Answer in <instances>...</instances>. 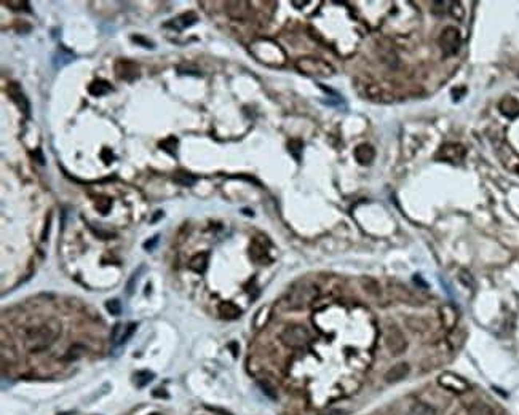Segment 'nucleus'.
<instances>
[{"label":"nucleus","mask_w":519,"mask_h":415,"mask_svg":"<svg viewBox=\"0 0 519 415\" xmlns=\"http://www.w3.org/2000/svg\"><path fill=\"white\" fill-rule=\"evenodd\" d=\"M408 374H409V364L408 362H398L391 369H388V372L385 374V380L388 383H395V382L403 380L404 377H408Z\"/></svg>","instance_id":"obj_11"},{"label":"nucleus","mask_w":519,"mask_h":415,"mask_svg":"<svg viewBox=\"0 0 519 415\" xmlns=\"http://www.w3.org/2000/svg\"><path fill=\"white\" fill-rule=\"evenodd\" d=\"M106 308L109 313H112V315H120L122 313V304H120V300L119 299H110L106 302Z\"/></svg>","instance_id":"obj_26"},{"label":"nucleus","mask_w":519,"mask_h":415,"mask_svg":"<svg viewBox=\"0 0 519 415\" xmlns=\"http://www.w3.org/2000/svg\"><path fill=\"white\" fill-rule=\"evenodd\" d=\"M516 173H517V174H519V165H517V166H516Z\"/></svg>","instance_id":"obj_36"},{"label":"nucleus","mask_w":519,"mask_h":415,"mask_svg":"<svg viewBox=\"0 0 519 415\" xmlns=\"http://www.w3.org/2000/svg\"><path fill=\"white\" fill-rule=\"evenodd\" d=\"M195 22H197V16H195L194 13H185V15H182V16H179V18H176L174 21H171V22L168 24V26H173V28H176V29L182 31V29H185V28H191L192 24H195Z\"/></svg>","instance_id":"obj_18"},{"label":"nucleus","mask_w":519,"mask_h":415,"mask_svg":"<svg viewBox=\"0 0 519 415\" xmlns=\"http://www.w3.org/2000/svg\"><path fill=\"white\" fill-rule=\"evenodd\" d=\"M385 342H387V347L390 348V351L393 355H401L408 347L406 338H404L403 332L399 331V328H396V326H388L387 328Z\"/></svg>","instance_id":"obj_6"},{"label":"nucleus","mask_w":519,"mask_h":415,"mask_svg":"<svg viewBox=\"0 0 519 415\" xmlns=\"http://www.w3.org/2000/svg\"><path fill=\"white\" fill-rule=\"evenodd\" d=\"M96 208L101 211V212H103V214H107V211H109V208H110V200L109 198H106V197H101V198H98L96 200Z\"/></svg>","instance_id":"obj_28"},{"label":"nucleus","mask_w":519,"mask_h":415,"mask_svg":"<svg viewBox=\"0 0 519 415\" xmlns=\"http://www.w3.org/2000/svg\"><path fill=\"white\" fill-rule=\"evenodd\" d=\"M468 413L470 415H496L493 409L487 406L486 402H475V404L468 409Z\"/></svg>","instance_id":"obj_22"},{"label":"nucleus","mask_w":519,"mask_h":415,"mask_svg":"<svg viewBox=\"0 0 519 415\" xmlns=\"http://www.w3.org/2000/svg\"><path fill=\"white\" fill-rule=\"evenodd\" d=\"M466 150L460 144H446L439 149V152L436 155L438 160L441 161H451V163H460L465 158Z\"/></svg>","instance_id":"obj_7"},{"label":"nucleus","mask_w":519,"mask_h":415,"mask_svg":"<svg viewBox=\"0 0 519 415\" xmlns=\"http://www.w3.org/2000/svg\"><path fill=\"white\" fill-rule=\"evenodd\" d=\"M154 372H150V371H137L136 374H134V383H136V386H139V388H144V386H147L152 380H154Z\"/></svg>","instance_id":"obj_21"},{"label":"nucleus","mask_w":519,"mask_h":415,"mask_svg":"<svg viewBox=\"0 0 519 415\" xmlns=\"http://www.w3.org/2000/svg\"><path fill=\"white\" fill-rule=\"evenodd\" d=\"M160 149L167 150V152L171 154V155H176V149H178V139H176V137H168V139H164V141L160 142Z\"/></svg>","instance_id":"obj_24"},{"label":"nucleus","mask_w":519,"mask_h":415,"mask_svg":"<svg viewBox=\"0 0 519 415\" xmlns=\"http://www.w3.org/2000/svg\"><path fill=\"white\" fill-rule=\"evenodd\" d=\"M115 72H117V77L122 79V80H126V82H133L137 79V66L134 64V62L128 61V59H122L119 61L117 64H115Z\"/></svg>","instance_id":"obj_10"},{"label":"nucleus","mask_w":519,"mask_h":415,"mask_svg":"<svg viewBox=\"0 0 519 415\" xmlns=\"http://www.w3.org/2000/svg\"><path fill=\"white\" fill-rule=\"evenodd\" d=\"M150 415H161V413H158V412H154V413H150Z\"/></svg>","instance_id":"obj_35"},{"label":"nucleus","mask_w":519,"mask_h":415,"mask_svg":"<svg viewBox=\"0 0 519 415\" xmlns=\"http://www.w3.org/2000/svg\"><path fill=\"white\" fill-rule=\"evenodd\" d=\"M152 395H154L155 398H168V393L164 392L163 388H157V389H154V393H152Z\"/></svg>","instance_id":"obj_33"},{"label":"nucleus","mask_w":519,"mask_h":415,"mask_svg":"<svg viewBox=\"0 0 519 415\" xmlns=\"http://www.w3.org/2000/svg\"><path fill=\"white\" fill-rule=\"evenodd\" d=\"M88 91L91 96H104L112 91V86L106 80H95L88 88Z\"/></svg>","instance_id":"obj_19"},{"label":"nucleus","mask_w":519,"mask_h":415,"mask_svg":"<svg viewBox=\"0 0 519 415\" xmlns=\"http://www.w3.org/2000/svg\"><path fill=\"white\" fill-rule=\"evenodd\" d=\"M143 268H139L137 272H134L133 273V276H131V278H130V281H128V284H126V292H128V296H131L133 294V291H134V284L137 283V278H139V272H141Z\"/></svg>","instance_id":"obj_29"},{"label":"nucleus","mask_w":519,"mask_h":415,"mask_svg":"<svg viewBox=\"0 0 519 415\" xmlns=\"http://www.w3.org/2000/svg\"><path fill=\"white\" fill-rule=\"evenodd\" d=\"M375 157V150L369 144H361L355 149V158L361 165H369Z\"/></svg>","instance_id":"obj_13"},{"label":"nucleus","mask_w":519,"mask_h":415,"mask_svg":"<svg viewBox=\"0 0 519 415\" xmlns=\"http://www.w3.org/2000/svg\"><path fill=\"white\" fill-rule=\"evenodd\" d=\"M173 181L178 185L191 187V185H194L198 181V178H197V176H194L192 173H187V171H176L174 176H173Z\"/></svg>","instance_id":"obj_17"},{"label":"nucleus","mask_w":519,"mask_h":415,"mask_svg":"<svg viewBox=\"0 0 519 415\" xmlns=\"http://www.w3.org/2000/svg\"><path fill=\"white\" fill-rule=\"evenodd\" d=\"M316 297H318V287L303 284V286H297L291 289L286 297V304L289 308L299 310V308H305L307 305H310Z\"/></svg>","instance_id":"obj_2"},{"label":"nucleus","mask_w":519,"mask_h":415,"mask_svg":"<svg viewBox=\"0 0 519 415\" xmlns=\"http://www.w3.org/2000/svg\"><path fill=\"white\" fill-rule=\"evenodd\" d=\"M249 254H251V259L252 260H256L259 263H267L270 259H269V251L267 248H265L259 240H254L251 243V248H249Z\"/></svg>","instance_id":"obj_12"},{"label":"nucleus","mask_w":519,"mask_h":415,"mask_svg":"<svg viewBox=\"0 0 519 415\" xmlns=\"http://www.w3.org/2000/svg\"><path fill=\"white\" fill-rule=\"evenodd\" d=\"M83 351H86V348L83 347V345H74V347H70L69 348V351H67V355L64 356V359H77V358H80L82 355H83Z\"/></svg>","instance_id":"obj_25"},{"label":"nucleus","mask_w":519,"mask_h":415,"mask_svg":"<svg viewBox=\"0 0 519 415\" xmlns=\"http://www.w3.org/2000/svg\"><path fill=\"white\" fill-rule=\"evenodd\" d=\"M133 40H134V42H141L143 46H146V48H154V45H152L149 40H144L143 37H139V35H137V37H133Z\"/></svg>","instance_id":"obj_32"},{"label":"nucleus","mask_w":519,"mask_h":415,"mask_svg":"<svg viewBox=\"0 0 519 415\" xmlns=\"http://www.w3.org/2000/svg\"><path fill=\"white\" fill-rule=\"evenodd\" d=\"M219 315L221 318L224 320H237L240 315H242V310H240L235 304H232V302H222V304L219 305Z\"/></svg>","instance_id":"obj_16"},{"label":"nucleus","mask_w":519,"mask_h":415,"mask_svg":"<svg viewBox=\"0 0 519 415\" xmlns=\"http://www.w3.org/2000/svg\"><path fill=\"white\" fill-rule=\"evenodd\" d=\"M500 112L503 115L514 118L516 115H519V103L514 97H505L500 103Z\"/></svg>","instance_id":"obj_14"},{"label":"nucleus","mask_w":519,"mask_h":415,"mask_svg":"<svg viewBox=\"0 0 519 415\" xmlns=\"http://www.w3.org/2000/svg\"><path fill=\"white\" fill-rule=\"evenodd\" d=\"M439 385L451 389V392H455V393H462V392H466L468 389V383L462 379V377L454 375V374H442L439 377Z\"/></svg>","instance_id":"obj_8"},{"label":"nucleus","mask_w":519,"mask_h":415,"mask_svg":"<svg viewBox=\"0 0 519 415\" xmlns=\"http://www.w3.org/2000/svg\"><path fill=\"white\" fill-rule=\"evenodd\" d=\"M208 409H209V410H213V412H218V413H221V415H230L229 412L221 410V409H218V407H209V406H208Z\"/></svg>","instance_id":"obj_34"},{"label":"nucleus","mask_w":519,"mask_h":415,"mask_svg":"<svg viewBox=\"0 0 519 415\" xmlns=\"http://www.w3.org/2000/svg\"><path fill=\"white\" fill-rule=\"evenodd\" d=\"M7 91H8V94H10V97H11V101H13V103L24 112V114H26V115H29V110H31V104H29V101H28V97L26 96H24V93H22V90H21V86L18 85V83H10L8 85V88H7Z\"/></svg>","instance_id":"obj_9"},{"label":"nucleus","mask_w":519,"mask_h":415,"mask_svg":"<svg viewBox=\"0 0 519 415\" xmlns=\"http://www.w3.org/2000/svg\"><path fill=\"white\" fill-rule=\"evenodd\" d=\"M136 328H137V324H136V323H130V324L123 326V332H122V337H120L119 344H125L126 340H128V338L133 335V332L136 331Z\"/></svg>","instance_id":"obj_27"},{"label":"nucleus","mask_w":519,"mask_h":415,"mask_svg":"<svg viewBox=\"0 0 519 415\" xmlns=\"http://www.w3.org/2000/svg\"><path fill=\"white\" fill-rule=\"evenodd\" d=\"M409 415H436V410L427 402H415L409 409Z\"/></svg>","instance_id":"obj_20"},{"label":"nucleus","mask_w":519,"mask_h":415,"mask_svg":"<svg viewBox=\"0 0 519 415\" xmlns=\"http://www.w3.org/2000/svg\"><path fill=\"white\" fill-rule=\"evenodd\" d=\"M280 338H281V342L289 348H303V347H307L312 340L309 329L303 328V326H299V324L288 326V328L281 332Z\"/></svg>","instance_id":"obj_3"},{"label":"nucleus","mask_w":519,"mask_h":415,"mask_svg":"<svg viewBox=\"0 0 519 415\" xmlns=\"http://www.w3.org/2000/svg\"><path fill=\"white\" fill-rule=\"evenodd\" d=\"M61 332V326L58 323H43L39 326H32L24 334V347L31 353H40V351L52 347Z\"/></svg>","instance_id":"obj_1"},{"label":"nucleus","mask_w":519,"mask_h":415,"mask_svg":"<svg viewBox=\"0 0 519 415\" xmlns=\"http://www.w3.org/2000/svg\"><path fill=\"white\" fill-rule=\"evenodd\" d=\"M188 268H191L192 272L201 275V273H205L206 268H208V254L206 253H200V254H195L191 262H188Z\"/></svg>","instance_id":"obj_15"},{"label":"nucleus","mask_w":519,"mask_h":415,"mask_svg":"<svg viewBox=\"0 0 519 415\" xmlns=\"http://www.w3.org/2000/svg\"><path fill=\"white\" fill-rule=\"evenodd\" d=\"M289 150H291V154H293L297 160L300 158V150H302V142L300 141H291L289 142Z\"/></svg>","instance_id":"obj_30"},{"label":"nucleus","mask_w":519,"mask_h":415,"mask_svg":"<svg viewBox=\"0 0 519 415\" xmlns=\"http://www.w3.org/2000/svg\"><path fill=\"white\" fill-rule=\"evenodd\" d=\"M296 66L300 72L309 75H318V77H329L333 74V67L327 62L316 58H300Z\"/></svg>","instance_id":"obj_5"},{"label":"nucleus","mask_w":519,"mask_h":415,"mask_svg":"<svg viewBox=\"0 0 519 415\" xmlns=\"http://www.w3.org/2000/svg\"><path fill=\"white\" fill-rule=\"evenodd\" d=\"M257 385H259L261 392H262L265 396L270 398V399H276V389L273 388V385H272L270 382H267V380H259Z\"/></svg>","instance_id":"obj_23"},{"label":"nucleus","mask_w":519,"mask_h":415,"mask_svg":"<svg viewBox=\"0 0 519 415\" xmlns=\"http://www.w3.org/2000/svg\"><path fill=\"white\" fill-rule=\"evenodd\" d=\"M462 45V37L457 28H446L439 35V46L442 50L444 56H454L460 50Z\"/></svg>","instance_id":"obj_4"},{"label":"nucleus","mask_w":519,"mask_h":415,"mask_svg":"<svg viewBox=\"0 0 519 415\" xmlns=\"http://www.w3.org/2000/svg\"><path fill=\"white\" fill-rule=\"evenodd\" d=\"M158 243V235H155L154 238H152V240H149V241H146L144 243V248L147 249V251H152V249H154V246Z\"/></svg>","instance_id":"obj_31"}]
</instances>
